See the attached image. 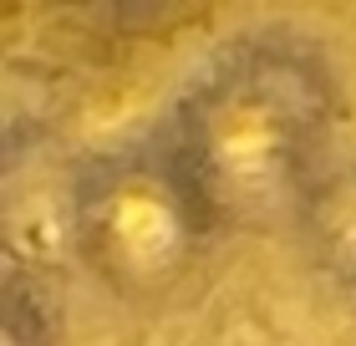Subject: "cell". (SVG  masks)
Returning a JSON list of instances; mask_svg holds the SVG:
<instances>
[{
  "instance_id": "cell-1",
  "label": "cell",
  "mask_w": 356,
  "mask_h": 346,
  "mask_svg": "<svg viewBox=\"0 0 356 346\" xmlns=\"http://www.w3.org/2000/svg\"><path fill=\"white\" fill-rule=\"evenodd\" d=\"M341 118L336 67L305 36H234L178 92L163 138L219 229L296 224Z\"/></svg>"
},
{
  "instance_id": "cell-2",
  "label": "cell",
  "mask_w": 356,
  "mask_h": 346,
  "mask_svg": "<svg viewBox=\"0 0 356 346\" xmlns=\"http://www.w3.org/2000/svg\"><path fill=\"white\" fill-rule=\"evenodd\" d=\"M76 265L112 301L158 306L188 285L219 235L168 138H138L72 168Z\"/></svg>"
},
{
  "instance_id": "cell-3",
  "label": "cell",
  "mask_w": 356,
  "mask_h": 346,
  "mask_svg": "<svg viewBox=\"0 0 356 346\" xmlns=\"http://www.w3.org/2000/svg\"><path fill=\"white\" fill-rule=\"evenodd\" d=\"M300 239L321 275L356 290V163H331L300 209Z\"/></svg>"
}]
</instances>
